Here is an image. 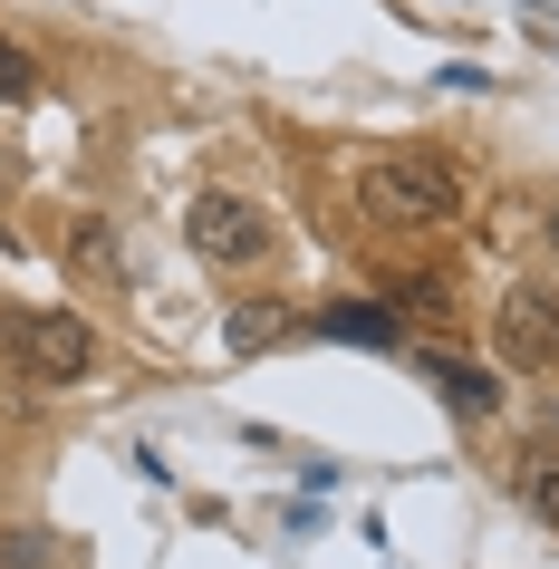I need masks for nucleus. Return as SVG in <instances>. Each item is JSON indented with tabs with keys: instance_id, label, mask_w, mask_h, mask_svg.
<instances>
[{
	"instance_id": "f8f14e48",
	"label": "nucleus",
	"mask_w": 559,
	"mask_h": 569,
	"mask_svg": "<svg viewBox=\"0 0 559 569\" xmlns=\"http://www.w3.org/2000/svg\"><path fill=\"white\" fill-rule=\"evenodd\" d=\"M550 251H559V212H550Z\"/></svg>"
},
{
	"instance_id": "ddd939ff",
	"label": "nucleus",
	"mask_w": 559,
	"mask_h": 569,
	"mask_svg": "<svg viewBox=\"0 0 559 569\" xmlns=\"http://www.w3.org/2000/svg\"><path fill=\"white\" fill-rule=\"evenodd\" d=\"M0 358H10V329H0Z\"/></svg>"
},
{
	"instance_id": "39448f33",
	"label": "nucleus",
	"mask_w": 559,
	"mask_h": 569,
	"mask_svg": "<svg viewBox=\"0 0 559 569\" xmlns=\"http://www.w3.org/2000/svg\"><path fill=\"white\" fill-rule=\"evenodd\" d=\"M319 338H338V348H377V358L406 348V329H396V309H386V300H328L319 309Z\"/></svg>"
},
{
	"instance_id": "0eeeda50",
	"label": "nucleus",
	"mask_w": 559,
	"mask_h": 569,
	"mask_svg": "<svg viewBox=\"0 0 559 569\" xmlns=\"http://www.w3.org/2000/svg\"><path fill=\"white\" fill-rule=\"evenodd\" d=\"M521 502L540 511V521H559V445H530L521 453Z\"/></svg>"
},
{
	"instance_id": "7ed1b4c3",
	"label": "nucleus",
	"mask_w": 559,
	"mask_h": 569,
	"mask_svg": "<svg viewBox=\"0 0 559 569\" xmlns=\"http://www.w3.org/2000/svg\"><path fill=\"white\" fill-rule=\"evenodd\" d=\"M183 241H193L212 270H251V261H270V251H280V241H270V212L251 203V193H222V183H212V193H193Z\"/></svg>"
},
{
	"instance_id": "4468645a",
	"label": "nucleus",
	"mask_w": 559,
	"mask_h": 569,
	"mask_svg": "<svg viewBox=\"0 0 559 569\" xmlns=\"http://www.w3.org/2000/svg\"><path fill=\"white\" fill-rule=\"evenodd\" d=\"M550 425H559V396H550Z\"/></svg>"
},
{
	"instance_id": "f257e3e1",
	"label": "nucleus",
	"mask_w": 559,
	"mask_h": 569,
	"mask_svg": "<svg viewBox=\"0 0 559 569\" xmlns=\"http://www.w3.org/2000/svg\"><path fill=\"white\" fill-rule=\"evenodd\" d=\"M357 193H367V212L377 222H406V232H435V222H463V164L435 146H406V154H377L367 174H357Z\"/></svg>"
},
{
	"instance_id": "1a4fd4ad",
	"label": "nucleus",
	"mask_w": 559,
	"mask_h": 569,
	"mask_svg": "<svg viewBox=\"0 0 559 569\" xmlns=\"http://www.w3.org/2000/svg\"><path fill=\"white\" fill-rule=\"evenodd\" d=\"M30 97H39V59L20 39H0V107H30Z\"/></svg>"
},
{
	"instance_id": "9d476101",
	"label": "nucleus",
	"mask_w": 559,
	"mask_h": 569,
	"mask_svg": "<svg viewBox=\"0 0 559 569\" xmlns=\"http://www.w3.org/2000/svg\"><path fill=\"white\" fill-rule=\"evenodd\" d=\"M68 241H78V251H68V261H78V270H97V280H117V232H107V222H78V232H68Z\"/></svg>"
},
{
	"instance_id": "6e6552de",
	"label": "nucleus",
	"mask_w": 559,
	"mask_h": 569,
	"mask_svg": "<svg viewBox=\"0 0 559 569\" xmlns=\"http://www.w3.org/2000/svg\"><path fill=\"white\" fill-rule=\"evenodd\" d=\"M280 319H290L280 300H241V309H232V329H222V338H232L241 358H251V348H270V338H280Z\"/></svg>"
},
{
	"instance_id": "423d86ee",
	"label": "nucleus",
	"mask_w": 559,
	"mask_h": 569,
	"mask_svg": "<svg viewBox=\"0 0 559 569\" xmlns=\"http://www.w3.org/2000/svg\"><path fill=\"white\" fill-rule=\"evenodd\" d=\"M425 377H435V396L453 406L463 425H492V406H501V377H482V367H463V358H443V348H425Z\"/></svg>"
},
{
	"instance_id": "20e7f679",
	"label": "nucleus",
	"mask_w": 559,
	"mask_h": 569,
	"mask_svg": "<svg viewBox=\"0 0 559 569\" xmlns=\"http://www.w3.org/2000/svg\"><path fill=\"white\" fill-rule=\"evenodd\" d=\"M501 358L530 367V377L559 367V300L550 290H511V300H501Z\"/></svg>"
},
{
	"instance_id": "f03ea898",
	"label": "nucleus",
	"mask_w": 559,
	"mask_h": 569,
	"mask_svg": "<svg viewBox=\"0 0 559 569\" xmlns=\"http://www.w3.org/2000/svg\"><path fill=\"white\" fill-rule=\"evenodd\" d=\"M10 329V367L30 377V387H78L97 367V329L78 309H20V319H0Z\"/></svg>"
},
{
	"instance_id": "9b49d317",
	"label": "nucleus",
	"mask_w": 559,
	"mask_h": 569,
	"mask_svg": "<svg viewBox=\"0 0 559 569\" xmlns=\"http://www.w3.org/2000/svg\"><path fill=\"white\" fill-rule=\"evenodd\" d=\"M39 560H49V540H20V531L0 540V569H39Z\"/></svg>"
}]
</instances>
